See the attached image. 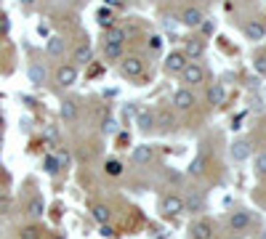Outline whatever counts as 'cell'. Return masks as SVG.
<instances>
[{
  "label": "cell",
  "instance_id": "cell-1",
  "mask_svg": "<svg viewBox=\"0 0 266 239\" xmlns=\"http://www.w3.org/2000/svg\"><path fill=\"white\" fill-rule=\"evenodd\" d=\"M75 80H77V69L72 67V64H64V67L56 69V82H59L61 88L75 85Z\"/></svg>",
  "mask_w": 266,
  "mask_h": 239
},
{
  "label": "cell",
  "instance_id": "cell-2",
  "mask_svg": "<svg viewBox=\"0 0 266 239\" xmlns=\"http://www.w3.org/2000/svg\"><path fill=\"white\" fill-rule=\"evenodd\" d=\"M186 64H189V59H186V56L181 53V51H176V53H171V56L165 59V69H168L171 75H181Z\"/></svg>",
  "mask_w": 266,
  "mask_h": 239
},
{
  "label": "cell",
  "instance_id": "cell-3",
  "mask_svg": "<svg viewBox=\"0 0 266 239\" xmlns=\"http://www.w3.org/2000/svg\"><path fill=\"white\" fill-rule=\"evenodd\" d=\"M120 72L125 77H139L144 72V61L136 59V56H128V59H122V64H120Z\"/></svg>",
  "mask_w": 266,
  "mask_h": 239
},
{
  "label": "cell",
  "instance_id": "cell-4",
  "mask_svg": "<svg viewBox=\"0 0 266 239\" xmlns=\"http://www.w3.org/2000/svg\"><path fill=\"white\" fill-rule=\"evenodd\" d=\"M163 215H168V218H173V215H178L181 210H184V199L181 197H176V194H168L165 199H163Z\"/></svg>",
  "mask_w": 266,
  "mask_h": 239
},
{
  "label": "cell",
  "instance_id": "cell-5",
  "mask_svg": "<svg viewBox=\"0 0 266 239\" xmlns=\"http://www.w3.org/2000/svg\"><path fill=\"white\" fill-rule=\"evenodd\" d=\"M181 75H184V82H192V85H194V82H203L205 80V69L200 67V64H194V61L186 64Z\"/></svg>",
  "mask_w": 266,
  "mask_h": 239
},
{
  "label": "cell",
  "instance_id": "cell-6",
  "mask_svg": "<svg viewBox=\"0 0 266 239\" xmlns=\"http://www.w3.org/2000/svg\"><path fill=\"white\" fill-rule=\"evenodd\" d=\"M250 157V141H235V144H232V159H235V162H245V159Z\"/></svg>",
  "mask_w": 266,
  "mask_h": 239
},
{
  "label": "cell",
  "instance_id": "cell-7",
  "mask_svg": "<svg viewBox=\"0 0 266 239\" xmlns=\"http://www.w3.org/2000/svg\"><path fill=\"white\" fill-rule=\"evenodd\" d=\"M207 101H210L213 106H218V104L226 101V88L221 85V82H213V85L207 88Z\"/></svg>",
  "mask_w": 266,
  "mask_h": 239
},
{
  "label": "cell",
  "instance_id": "cell-8",
  "mask_svg": "<svg viewBox=\"0 0 266 239\" xmlns=\"http://www.w3.org/2000/svg\"><path fill=\"white\" fill-rule=\"evenodd\" d=\"M229 226H232V231H245L250 226V215L245 210H235V215L229 218Z\"/></svg>",
  "mask_w": 266,
  "mask_h": 239
},
{
  "label": "cell",
  "instance_id": "cell-9",
  "mask_svg": "<svg viewBox=\"0 0 266 239\" xmlns=\"http://www.w3.org/2000/svg\"><path fill=\"white\" fill-rule=\"evenodd\" d=\"M192 104H194V96H192V90H186V88L176 90V96H173V106H176V109H189Z\"/></svg>",
  "mask_w": 266,
  "mask_h": 239
},
{
  "label": "cell",
  "instance_id": "cell-10",
  "mask_svg": "<svg viewBox=\"0 0 266 239\" xmlns=\"http://www.w3.org/2000/svg\"><path fill=\"white\" fill-rule=\"evenodd\" d=\"M181 53H184L186 59H200V56L205 53V45H203V40H186Z\"/></svg>",
  "mask_w": 266,
  "mask_h": 239
},
{
  "label": "cell",
  "instance_id": "cell-11",
  "mask_svg": "<svg viewBox=\"0 0 266 239\" xmlns=\"http://www.w3.org/2000/svg\"><path fill=\"white\" fill-rule=\"evenodd\" d=\"M245 35H248V40H264L266 24H261V22H248V24H245Z\"/></svg>",
  "mask_w": 266,
  "mask_h": 239
},
{
  "label": "cell",
  "instance_id": "cell-12",
  "mask_svg": "<svg viewBox=\"0 0 266 239\" xmlns=\"http://www.w3.org/2000/svg\"><path fill=\"white\" fill-rule=\"evenodd\" d=\"M181 22H184L186 27H200V24H203V11L200 8H186L184 14H181Z\"/></svg>",
  "mask_w": 266,
  "mask_h": 239
},
{
  "label": "cell",
  "instance_id": "cell-13",
  "mask_svg": "<svg viewBox=\"0 0 266 239\" xmlns=\"http://www.w3.org/2000/svg\"><path fill=\"white\" fill-rule=\"evenodd\" d=\"M213 237V226L207 221H197L192 226V239H210Z\"/></svg>",
  "mask_w": 266,
  "mask_h": 239
},
{
  "label": "cell",
  "instance_id": "cell-14",
  "mask_svg": "<svg viewBox=\"0 0 266 239\" xmlns=\"http://www.w3.org/2000/svg\"><path fill=\"white\" fill-rule=\"evenodd\" d=\"M184 208L186 210H192V212H200L205 208V197L200 194V191H192L189 197H186V202H184Z\"/></svg>",
  "mask_w": 266,
  "mask_h": 239
},
{
  "label": "cell",
  "instance_id": "cell-15",
  "mask_svg": "<svg viewBox=\"0 0 266 239\" xmlns=\"http://www.w3.org/2000/svg\"><path fill=\"white\" fill-rule=\"evenodd\" d=\"M122 56V45L118 43H104V59L107 61H118Z\"/></svg>",
  "mask_w": 266,
  "mask_h": 239
},
{
  "label": "cell",
  "instance_id": "cell-16",
  "mask_svg": "<svg viewBox=\"0 0 266 239\" xmlns=\"http://www.w3.org/2000/svg\"><path fill=\"white\" fill-rule=\"evenodd\" d=\"M152 159V146H136L133 149V162H139V165H144Z\"/></svg>",
  "mask_w": 266,
  "mask_h": 239
},
{
  "label": "cell",
  "instance_id": "cell-17",
  "mask_svg": "<svg viewBox=\"0 0 266 239\" xmlns=\"http://www.w3.org/2000/svg\"><path fill=\"white\" fill-rule=\"evenodd\" d=\"M59 112H61V120H67V122L77 120V104H75V101H64Z\"/></svg>",
  "mask_w": 266,
  "mask_h": 239
},
{
  "label": "cell",
  "instance_id": "cell-18",
  "mask_svg": "<svg viewBox=\"0 0 266 239\" xmlns=\"http://www.w3.org/2000/svg\"><path fill=\"white\" fill-rule=\"evenodd\" d=\"M136 125H139L141 131H149V128L154 125V112H139L136 114Z\"/></svg>",
  "mask_w": 266,
  "mask_h": 239
},
{
  "label": "cell",
  "instance_id": "cell-19",
  "mask_svg": "<svg viewBox=\"0 0 266 239\" xmlns=\"http://www.w3.org/2000/svg\"><path fill=\"white\" fill-rule=\"evenodd\" d=\"M30 80L35 82V85H43V82H45V67L32 64V67H30Z\"/></svg>",
  "mask_w": 266,
  "mask_h": 239
},
{
  "label": "cell",
  "instance_id": "cell-20",
  "mask_svg": "<svg viewBox=\"0 0 266 239\" xmlns=\"http://www.w3.org/2000/svg\"><path fill=\"white\" fill-rule=\"evenodd\" d=\"M205 167H207L205 154H197V157H194V162L189 165V173H192V176H203V173H205Z\"/></svg>",
  "mask_w": 266,
  "mask_h": 239
},
{
  "label": "cell",
  "instance_id": "cell-21",
  "mask_svg": "<svg viewBox=\"0 0 266 239\" xmlns=\"http://www.w3.org/2000/svg\"><path fill=\"white\" fill-rule=\"evenodd\" d=\"M90 56H93V51H90V45H88V43H83L80 48L75 51V61H77V64H88V61H90Z\"/></svg>",
  "mask_w": 266,
  "mask_h": 239
},
{
  "label": "cell",
  "instance_id": "cell-22",
  "mask_svg": "<svg viewBox=\"0 0 266 239\" xmlns=\"http://www.w3.org/2000/svg\"><path fill=\"white\" fill-rule=\"evenodd\" d=\"M43 210H45V202L40 197H35V199H30V205H27V212L32 218H40L43 215Z\"/></svg>",
  "mask_w": 266,
  "mask_h": 239
},
{
  "label": "cell",
  "instance_id": "cell-23",
  "mask_svg": "<svg viewBox=\"0 0 266 239\" xmlns=\"http://www.w3.org/2000/svg\"><path fill=\"white\" fill-rule=\"evenodd\" d=\"M122 40H125V29H120V27H109L107 29V40H104V43H118V45H122Z\"/></svg>",
  "mask_w": 266,
  "mask_h": 239
},
{
  "label": "cell",
  "instance_id": "cell-24",
  "mask_svg": "<svg viewBox=\"0 0 266 239\" xmlns=\"http://www.w3.org/2000/svg\"><path fill=\"white\" fill-rule=\"evenodd\" d=\"M43 165H45V173H48V176H56V173H59V167H61V162L56 159V154H48Z\"/></svg>",
  "mask_w": 266,
  "mask_h": 239
},
{
  "label": "cell",
  "instance_id": "cell-25",
  "mask_svg": "<svg viewBox=\"0 0 266 239\" xmlns=\"http://www.w3.org/2000/svg\"><path fill=\"white\" fill-rule=\"evenodd\" d=\"M48 53L51 56H61L64 53V40H61V37H51V40H48Z\"/></svg>",
  "mask_w": 266,
  "mask_h": 239
},
{
  "label": "cell",
  "instance_id": "cell-26",
  "mask_svg": "<svg viewBox=\"0 0 266 239\" xmlns=\"http://www.w3.org/2000/svg\"><path fill=\"white\" fill-rule=\"evenodd\" d=\"M93 218L99 223H107L109 221V208H107V205H96V208H93Z\"/></svg>",
  "mask_w": 266,
  "mask_h": 239
},
{
  "label": "cell",
  "instance_id": "cell-27",
  "mask_svg": "<svg viewBox=\"0 0 266 239\" xmlns=\"http://www.w3.org/2000/svg\"><path fill=\"white\" fill-rule=\"evenodd\" d=\"M104 167H107L109 176H120V173H122V162H118V159H107V165H104Z\"/></svg>",
  "mask_w": 266,
  "mask_h": 239
},
{
  "label": "cell",
  "instance_id": "cell-28",
  "mask_svg": "<svg viewBox=\"0 0 266 239\" xmlns=\"http://www.w3.org/2000/svg\"><path fill=\"white\" fill-rule=\"evenodd\" d=\"M99 24H101L104 29L115 27V19H112V14H109V11H99Z\"/></svg>",
  "mask_w": 266,
  "mask_h": 239
},
{
  "label": "cell",
  "instance_id": "cell-29",
  "mask_svg": "<svg viewBox=\"0 0 266 239\" xmlns=\"http://www.w3.org/2000/svg\"><path fill=\"white\" fill-rule=\"evenodd\" d=\"M101 131L107 133V135H112V133H118V122H115L112 117H104V122H101Z\"/></svg>",
  "mask_w": 266,
  "mask_h": 239
},
{
  "label": "cell",
  "instance_id": "cell-30",
  "mask_svg": "<svg viewBox=\"0 0 266 239\" xmlns=\"http://www.w3.org/2000/svg\"><path fill=\"white\" fill-rule=\"evenodd\" d=\"M22 239H40V229H35V226L22 229Z\"/></svg>",
  "mask_w": 266,
  "mask_h": 239
},
{
  "label": "cell",
  "instance_id": "cell-31",
  "mask_svg": "<svg viewBox=\"0 0 266 239\" xmlns=\"http://www.w3.org/2000/svg\"><path fill=\"white\" fill-rule=\"evenodd\" d=\"M253 69H256V75H264L266 77V56H258V59L253 61Z\"/></svg>",
  "mask_w": 266,
  "mask_h": 239
},
{
  "label": "cell",
  "instance_id": "cell-32",
  "mask_svg": "<svg viewBox=\"0 0 266 239\" xmlns=\"http://www.w3.org/2000/svg\"><path fill=\"white\" fill-rule=\"evenodd\" d=\"M154 122H160L163 128H171V125H173V117H171L168 112H163V114H154Z\"/></svg>",
  "mask_w": 266,
  "mask_h": 239
},
{
  "label": "cell",
  "instance_id": "cell-33",
  "mask_svg": "<svg viewBox=\"0 0 266 239\" xmlns=\"http://www.w3.org/2000/svg\"><path fill=\"white\" fill-rule=\"evenodd\" d=\"M136 114H139V109H136V104H125V106H122V117H125V120H133Z\"/></svg>",
  "mask_w": 266,
  "mask_h": 239
},
{
  "label": "cell",
  "instance_id": "cell-34",
  "mask_svg": "<svg viewBox=\"0 0 266 239\" xmlns=\"http://www.w3.org/2000/svg\"><path fill=\"white\" fill-rule=\"evenodd\" d=\"M256 170L261 173V176H266V154H258L256 157Z\"/></svg>",
  "mask_w": 266,
  "mask_h": 239
},
{
  "label": "cell",
  "instance_id": "cell-35",
  "mask_svg": "<svg viewBox=\"0 0 266 239\" xmlns=\"http://www.w3.org/2000/svg\"><path fill=\"white\" fill-rule=\"evenodd\" d=\"M8 210H11V197L0 194V215H5Z\"/></svg>",
  "mask_w": 266,
  "mask_h": 239
},
{
  "label": "cell",
  "instance_id": "cell-36",
  "mask_svg": "<svg viewBox=\"0 0 266 239\" xmlns=\"http://www.w3.org/2000/svg\"><path fill=\"white\" fill-rule=\"evenodd\" d=\"M149 48H152V51H160V48H163V37H160V35H152V37H149Z\"/></svg>",
  "mask_w": 266,
  "mask_h": 239
},
{
  "label": "cell",
  "instance_id": "cell-37",
  "mask_svg": "<svg viewBox=\"0 0 266 239\" xmlns=\"http://www.w3.org/2000/svg\"><path fill=\"white\" fill-rule=\"evenodd\" d=\"M56 159H59L61 165H67V162H69V152H67V149H61L59 154H56Z\"/></svg>",
  "mask_w": 266,
  "mask_h": 239
},
{
  "label": "cell",
  "instance_id": "cell-38",
  "mask_svg": "<svg viewBox=\"0 0 266 239\" xmlns=\"http://www.w3.org/2000/svg\"><path fill=\"white\" fill-rule=\"evenodd\" d=\"M101 234H104V237H112V234H115V229H112L109 223H101Z\"/></svg>",
  "mask_w": 266,
  "mask_h": 239
},
{
  "label": "cell",
  "instance_id": "cell-39",
  "mask_svg": "<svg viewBox=\"0 0 266 239\" xmlns=\"http://www.w3.org/2000/svg\"><path fill=\"white\" fill-rule=\"evenodd\" d=\"M8 27H11V24H8V19H5V16H0V32H8Z\"/></svg>",
  "mask_w": 266,
  "mask_h": 239
},
{
  "label": "cell",
  "instance_id": "cell-40",
  "mask_svg": "<svg viewBox=\"0 0 266 239\" xmlns=\"http://www.w3.org/2000/svg\"><path fill=\"white\" fill-rule=\"evenodd\" d=\"M203 32L205 35H213V22H203Z\"/></svg>",
  "mask_w": 266,
  "mask_h": 239
},
{
  "label": "cell",
  "instance_id": "cell-41",
  "mask_svg": "<svg viewBox=\"0 0 266 239\" xmlns=\"http://www.w3.org/2000/svg\"><path fill=\"white\" fill-rule=\"evenodd\" d=\"M22 3H24V5H30V3H32V0H22Z\"/></svg>",
  "mask_w": 266,
  "mask_h": 239
},
{
  "label": "cell",
  "instance_id": "cell-42",
  "mask_svg": "<svg viewBox=\"0 0 266 239\" xmlns=\"http://www.w3.org/2000/svg\"><path fill=\"white\" fill-rule=\"evenodd\" d=\"M261 239H266V231H264V234H261Z\"/></svg>",
  "mask_w": 266,
  "mask_h": 239
},
{
  "label": "cell",
  "instance_id": "cell-43",
  "mask_svg": "<svg viewBox=\"0 0 266 239\" xmlns=\"http://www.w3.org/2000/svg\"><path fill=\"white\" fill-rule=\"evenodd\" d=\"M0 125H3V117H0Z\"/></svg>",
  "mask_w": 266,
  "mask_h": 239
},
{
  "label": "cell",
  "instance_id": "cell-44",
  "mask_svg": "<svg viewBox=\"0 0 266 239\" xmlns=\"http://www.w3.org/2000/svg\"><path fill=\"white\" fill-rule=\"evenodd\" d=\"M232 239H239V237H232Z\"/></svg>",
  "mask_w": 266,
  "mask_h": 239
},
{
  "label": "cell",
  "instance_id": "cell-45",
  "mask_svg": "<svg viewBox=\"0 0 266 239\" xmlns=\"http://www.w3.org/2000/svg\"><path fill=\"white\" fill-rule=\"evenodd\" d=\"M56 239H61V237H56Z\"/></svg>",
  "mask_w": 266,
  "mask_h": 239
}]
</instances>
